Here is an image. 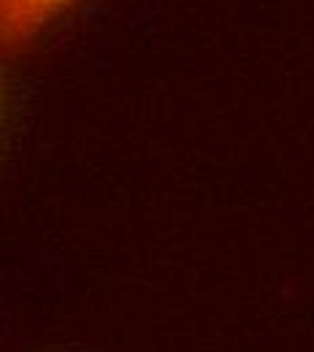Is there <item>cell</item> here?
<instances>
[{
  "mask_svg": "<svg viewBox=\"0 0 314 352\" xmlns=\"http://www.w3.org/2000/svg\"><path fill=\"white\" fill-rule=\"evenodd\" d=\"M0 95H3V82H0Z\"/></svg>",
  "mask_w": 314,
  "mask_h": 352,
  "instance_id": "2",
  "label": "cell"
},
{
  "mask_svg": "<svg viewBox=\"0 0 314 352\" xmlns=\"http://www.w3.org/2000/svg\"><path fill=\"white\" fill-rule=\"evenodd\" d=\"M79 0H0V57L27 52Z\"/></svg>",
  "mask_w": 314,
  "mask_h": 352,
  "instance_id": "1",
  "label": "cell"
}]
</instances>
